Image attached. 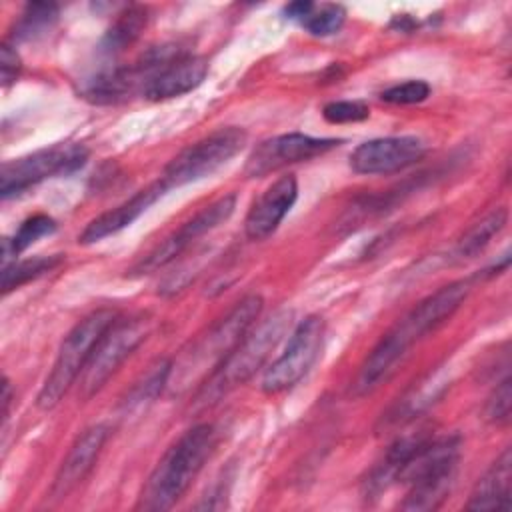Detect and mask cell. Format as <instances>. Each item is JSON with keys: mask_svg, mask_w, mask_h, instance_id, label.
I'll return each instance as SVG.
<instances>
[{"mask_svg": "<svg viewBox=\"0 0 512 512\" xmlns=\"http://www.w3.org/2000/svg\"><path fill=\"white\" fill-rule=\"evenodd\" d=\"M214 448L216 430L212 424H196L186 430L150 472L136 508L152 512L172 508L186 494Z\"/></svg>", "mask_w": 512, "mask_h": 512, "instance_id": "1", "label": "cell"}, {"mask_svg": "<svg viewBox=\"0 0 512 512\" xmlns=\"http://www.w3.org/2000/svg\"><path fill=\"white\" fill-rule=\"evenodd\" d=\"M460 460L458 436H428L402 464L396 482L408 484L402 510H436L450 494Z\"/></svg>", "mask_w": 512, "mask_h": 512, "instance_id": "2", "label": "cell"}, {"mask_svg": "<svg viewBox=\"0 0 512 512\" xmlns=\"http://www.w3.org/2000/svg\"><path fill=\"white\" fill-rule=\"evenodd\" d=\"M260 312L262 298L256 294L244 296L224 318L200 336L188 352L182 354L180 364H172L170 376L176 374V386H190V382H196L198 378L212 376L252 330Z\"/></svg>", "mask_w": 512, "mask_h": 512, "instance_id": "3", "label": "cell"}, {"mask_svg": "<svg viewBox=\"0 0 512 512\" xmlns=\"http://www.w3.org/2000/svg\"><path fill=\"white\" fill-rule=\"evenodd\" d=\"M292 320V312L278 310L268 316L258 328L244 336V340L232 350V354L218 366V370L208 376L198 390V400L208 404L218 400L222 394L234 390L236 386L250 380L262 364L268 360L282 334L288 330Z\"/></svg>", "mask_w": 512, "mask_h": 512, "instance_id": "4", "label": "cell"}, {"mask_svg": "<svg viewBox=\"0 0 512 512\" xmlns=\"http://www.w3.org/2000/svg\"><path fill=\"white\" fill-rule=\"evenodd\" d=\"M118 320L116 310L112 308H98L84 316L62 340L56 360L52 364L50 374L46 376L36 404L42 410L54 408L62 396L70 390L78 374H82L84 366L88 364L92 350L106 334V330Z\"/></svg>", "mask_w": 512, "mask_h": 512, "instance_id": "5", "label": "cell"}, {"mask_svg": "<svg viewBox=\"0 0 512 512\" xmlns=\"http://www.w3.org/2000/svg\"><path fill=\"white\" fill-rule=\"evenodd\" d=\"M246 138V132L238 126L218 128L176 154L164 168L160 180L168 190L202 180L236 156L244 148Z\"/></svg>", "mask_w": 512, "mask_h": 512, "instance_id": "6", "label": "cell"}, {"mask_svg": "<svg viewBox=\"0 0 512 512\" xmlns=\"http://www.w3.org/2000/svg\"><path fill=\"white\" fill-rule=\"evenodd\" d=\"M88 160V150L76 142H62L50 148L36 150L28 156L2 164L0 194L2 198L16 196L30 186L54 176H68L80 170Z\"/></svg>", "mask_w": 512, "mask_h": 512, "instance_id": "7", "label": "cell"}, {"mask_svg": "<svg viewBox=\"0 0 512 512\" xmlns=\"http://www.w3.org/2000/svg\"><path fill=\"white\" fill-rule=\"evenodd\" d=\"M148 332L150 320H146L144 316L130 320L118 318L100 338V342L92 350L88 364L80 374V396H94L120 368V364L142 344Z\"/></svg>", "mask_w": 512, "mask_h": 512, "instance_id": "8", "label": "cell"}, {"mask_svg": "<svg viewBox=\"0 0 512 512\" xmlns=\"http://www.w3.org/2000/svg\"><path fill=\"white\" fill-rule=\"evenodd\" d=\"M324 338V320L320 316L304 318L290 334L286 350L266 368L262 392L278 394L298 384L316 362Z\"/></svg>", "mask_w": 512, "mask_h": 512, "instance_id": "9", "label": "cell"}, {"mask_svg": "<svg viewBox=\"0 0 512 512\" xmlns=\"http://www.w3.org/2000/svg\"><path fill=\"white\" fill-rule=\"evenodd\" d=\"M236 208V194H226L200 212H196L190 220H186L178 230H174L168 238H164L158 246H154L142 260H138L130 274L142 276L156 272L158 268L170 264L174 258H178L192 242L202 238L204 234L212 232L220 224H224Z\"/></svg>", "mask_w": 512, "mask_h": 512, "instance_id": "10", "label": "cell"}, {"mask_svg": "<svg viewBox=\"0 0 512 512\" xmlns=\"http://www.w3.org/2000/svg\"><path fill=\"white\" fill-rule=\"evenodd\" d=\"M340 142L342 140L338 138H316L300 132L266 138L246 158L244 174L250 178L266 176L288 164H296L326 154L328 150L340 146Z\"/></svg>", "mask_w": 512, "mask_h": 512, "instance_id": "11", "label": "cell"}, {"mask_svg": "<svg viewBox=\"0 0 512 512\" xmlns=\"http://www.w3.org/2000/svg\"><path fill=\"white\" fill-rule=\"evenodd\" d=\"M472 282L470 280H456L442 288H438L434 294L420 300L394 328L392 332L400 338L404 346H412L416 340H420L424 334L440 326L446 318H450L460 304L470 294Z\"/></svg>", "mask_w": 512, "mask_h": 512, "instance_id": "12", "label": "cell"}, {"mask_svg": "<svg viewBox=\"0 0 512 512\" xmlns=\"http://www.w3.org/2000/svg\"><path fill=\"white\" fill-rule=\"evenodd\" d=\"M426 146L416 136L374 138L356 146L350 154V168L356 174H392L416 164Z\"/></svg>", "mask_w": 512, "mask_h": 512, "instance_id": "13", "label": "cell"}, {"mask_svg": "<svg viewBox=\"0 0 512 512\" xmlns=\"http://www.w3.org/2000/svg\"><path fill=\"white\" fill-rule=\"evenodd\" d=\"M108 434L110 430L106 424H94L78 434V438L68 448L50 486V496L54 500L66 498L86 480L102 452Z\"/></svg>", "mask_w": 512, "mask_h": 512, "instance_id": "14", "label": "cell"}, {"mask_svg": "<svg viewBox=\"0 0 512 512\" xmlns=\"http://www.w3.org/2000/svg\"><path fill=\"white\" fill-rule=\"evenodd\" d=\"M298 198V182L292 174L268 186L246 214L244 230L250 240H264L276 232Z\"/></svg>", "mask_w": 512, "mask_h": 512, "instance_id": "15", "label": "cell"}, {"mask_svg": "<svg viewBox=\"0 0 512 512\" xmlns=\"http://www.w3.org/2000/svg\"><path fill=\"white\" fill-rule=\"evenodd\" d=\"M166 190L168 188L158 178L156 182H152L146 188L138 190L126 202L118 204L116 208H112V210L96 216L92 222H88L86 228L82 230V234L78 236V242L80 244H92V242H98V240H102L106 236H112V234L120 232L122 228L130 226L140 214H144Z\"/></svg>", "mask_w": 512, "mask_h": 512, "instance_id": "16", "label": "cell"}, {"mask_svg": "<svg viewBox=\"0 0 512 512\" xmlns=\"http://www.w3.org/2000/svg\"><path fill=\"white\" fill-rule=\"evenodd\" d=\"M208 74V62L202 56L184 54L176 58L172 64L162 68L142 90V94L152 100H170L176 96H182L196 86L202 84V80Z\"/></svg>", "mask_w": 512, "mask_h": 512, "instance_id": "17", "label": "cell"}, {"mask_svg": "<svg viewBox=\"0 0 512 512\" xmlns=\"http://www.w3.org/2000/svg\"><path fill=\"white\" fill-rule=\"evenodd\" d=\"M512 502V450L504 452L474 484L466 502L468 510H510Z\"/></svg>", "mask_w": 512, "mask_h": 512, "instance_id": "18", "label": "cell"}, {"mask_svg": "<svg viewBox=\"0 0 512 512\" xmlns=\"http://www.w3.org/2000/svg\"><path fill=\"white\" fill-rule=\"evenodd\" d=\"M146 24H148V10L144 6H128L124 12L118 14L116 22L108 28L100 48L108 54H116L124 50L142 34Z\"/></svg>", "mask_w": 512, "mask_h": 512, "instance_id": "19", "label": "cell"}, {"mask_svg": "<svg viewBox=\"0 0 512 512\" xmlns=\"http://www.w3.org/2000/svg\"><path fill=\"white\" fill-rule=\"evenodd\" d=\"M506 222H508V210L504 206H498V208L490 210L476 224H472L466 230V234L458 240L456 254L460 258L476 256L506 226Z\"/></svg>", "mask_w": 512, "mask_h": 512, "instance_id": "20", "label": "cell"}, {"mask_svg": "<svg viewBox=\"0 0 512 512\" xmlns=\"http://www.w3.org/2000/svg\"><path fill=\"white\" fill-rule=\"evenodd\" d=\"M54 230H56V222H54V218H50L46 214H34L30 218H26L18 226L14 236L2 240V266H8L10 258H16L20 252H24L28 246H32L38 238L48 236Z\"/></svg>", "mask_w": 512, "mask_h": 512, "instance_id": "21", "label": "cell"}, {"mask_svg": "<svg viewBox=\"0 0 512 512\" xmlns=\"http://www.w3.org/2000/svg\"><path fill=\"white\" fill-rule=\"evenodd\" d=\"M58 20V6L52 2H32L24 8L20 20L12 30V40L28 42L44 36Z\"/></svg>", "mask_w": 512, "mask_h": 512, "instance_id": "22", "label": "cell"}, {"mask_svg": "<svg viewBox=\"0 0 512 512\" xmlns=\"http://www.w3.org/2000/svg\"><path fill=\"white\" fill-rule=\"evenodd\" d=\"M60 262H62V256L54 254V256H34L28 260L2 266V294H8L10 290H16L22 284L54 270Z\"/></svg>", "mask_w": 512, "mask_h": 512, "instance_id": "23", "label": "cell"}, {"mask_svg": "<svg viewBox=\"0 0 512 512\" xmlns=\"http://www.w3.org/2000/svg\"><path fill=\"white\" fill-rule=\"evenodd\" d=\"M170 370H172V362L170 360H158L154 362L148 372L130 388L124 404H126V410H132V408H140L142 404H148L152 402L166 386H168V380H170Z\"/></svg>", "mask_w": 512, "mask_h": 512, "instance_id": "24", "label": "cell"}, {"mask_svg": "<svg viewBox=\"0 0 512 512\" xmlns=\"http://www.w3.org/2000/svg\"><path fill=\"white\" fill-rule=\"evenodd\" d=\"M346 18V10L340 4H322L320 8L314 6V10L302 20V26L312 36H332L336 34Z\"/></svg>", "mask_w": 512, "mask_h": 512, "instance_id": "25", "label": "cell"}, {"mask_svg": "<svg viewBox=\"0 0 512 512\" xmlns=\"http://www.w3.org/2000/svg\"><path fill=\"white\" fill-rule=\"evenodd\" d=\"M510 410H512V380L510 376H506L502 382L496 384V388L488 396L484 406V418L490 424L504 426L510 420Z\"/></svg>", "mask_w": 512, "mask_h": 512, "instance_id": "26", "label": "cell"}, {"mask_svg": "<svg viewBox=\"0 0 512 512\" xmlns=\"http://www.w3.org/2000/svg\"><path fill=\"white\" fill-rule=\"evenodd\" d=\"M322 116L330 124H350L366 120L370 108L360 100H334L322 108Z\"/></svg>", "mask_w": 512, "mask_h": 512, "instance_id": "27", "label": "cell"}, {"mask_svg": "<svg viewBox=\"0 0 512 512\" xmlns=\"http://www.w3.org/2000/svg\"><path fill=\"white\" fill-rule=\"evenodd\" d=\"M430 96V86L424 80H406L382 90L380 98L388 104H418Z\"/></svg>", "mask_w": 512, "mask_h": 512, "instance_id": "28", "label": "cell"}, {"mask_svg": "<svg viewBox=\"0 0 512 512\" xmlns=\"http://www.w3.org/2000/svg\"><path fill=\"white\" fill-rule=\"evenodd\" d=\"M20 68H22V62H20L18 52L10 44L4 42L0 48V70H2V86L4 88H8L18 78Z\"/></svg>", "mask_w": 512, "mask_h": 512, "instance_id": "29", "label": "cell"}, {"mask_svg": "<svg viewBox=\"0 0 512 512\" xmlns=\"http://www.w3.org/2000/svg\"><path fill=\"white\" fill-rule=\"evenodd\" d=\"M312 10H314V4H312V2L300 0V2L288 4V6L284 8V14H286V18H290V20H300V22H302Z\"/></svg>", "mask_w": 512, "mask_h": 512, "instance_id": "30", "label": "cell"}, {"mask_svg": "<svg viewBox=\"0 0 512 512\" xmlns=\"http://www.w3.org/2000/svg\"><path fill=\"white\" fill-rule=\"evenodd\" d=\"M10 402H12V388H10L8 378H4V380H2V416H4V420L8 418Z\"/></svg>", "mask_w": 512, "mask_h": 512, "instance_id": "31", "label": "cell"}]
</instances>
